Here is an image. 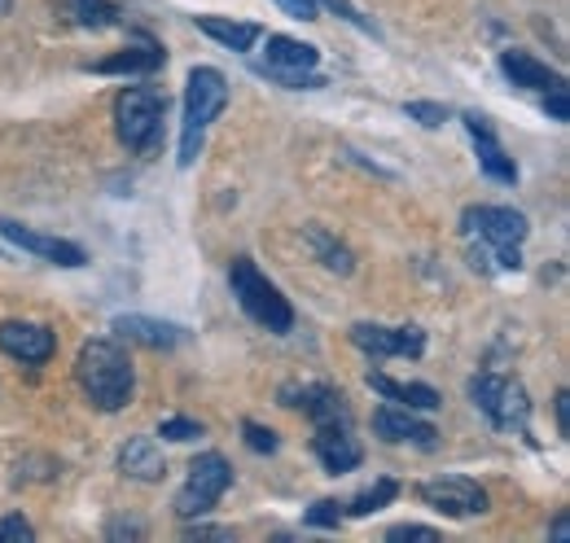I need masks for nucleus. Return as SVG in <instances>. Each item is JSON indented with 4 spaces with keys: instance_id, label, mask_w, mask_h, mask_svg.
<instances>
[{
    "instance_id": "obj_1",
    "label": "nucleus",
    "mask_w": 570,
    "mask_h": 543,
    "mask_svg": "<svg viewBox=\"0 0 570 543\" xmlns=\"http://www.w3.org/2000/svg\"><path fill=\"white\" fill-rule=\"evenodd\" d=\"M75 377H79V391L88 395V404L101 407V412H119V407L132 404L137 373H132V359L119 342H83V351L75 359Z\"/></svg>"
},
{
    "instance_id": "obj_2",
    "label": "nucleus",
    "mask_w": 570,
    "mask_h": 543,
    "mask_svg": "<svg viewBox=\"0 0 570 543\" xmlns=\"http://www.w3.org/2000/svg\"><path fill=\"white\" fill-rule=\"evenodd\" d=\"M228 106V79L215 67H194L189 70V88H185V124H180V167H194L207 128L215 115Z\"/></svg>"
},
{
    "instance_id": "obj_3",
    "label": "nucleus",
    "mask_w": 570,
    "mask_h": 543,
    "mask_svg": "<svg viewBox=\"0 0 570 543\" xmlns=\"http://www.w3.org/2000/svg\"><path fill=\"white\" fill-rule=\"evenodd\" d=\"M228 285H233V298L242 303V312L250 320H259L268 334H289L294 329V307L282 289L255 268V259H233L228 268Z\"/></svg>"
},
{
    "instance_id": "obj_4",
    "label": "nucleus",
    "mask_w": 570,
    "mask_h": 543,
    "mask_svg": "<svg viewBox=\"0 0 570 543\" xmlns=\"http://www.w3.org/2000/svg\"><path fill=\"white\" fill-rule=\"evenodd\" d=\"M115 124H119V140L132 154H149L163 140V124H167V92L163 88H124L115 101Z\"/></svg>"
},
{
    "instance_id": "obj_5",
    "label": "nucleus",
    "mask_w": 570,
    "mask_h": 543,
    "mask_svg": "<svg viewBox=\"0 0 570 543\" xmlns=\"http://www.w3.org/2000/svg\"><path fill=\"white\" fill-rule=\"evenodd\" d=\"M465 233L488 241L492 255H497L500 268L518 272L522 268V241H527V215H518L513 206H470L465 210Z\"/></svg>"
},
{
    "instance_id": "obj_6",
    "label": "nucleus",
    "mask_w": 570,
    "mask_h": 543,
    "mask_svg": "<svg viewBox=\"0 0 570 543\" xmlns=\"http://www.w3.org/2000/svg\"><path fill=\"white\" fill-rule=\"evenodd\" d=\"M228 486H233V465L219 452H203L189 465V482L176 491V517H185V522L207 517L215 504L224 500Z\"/></svg>"
},
{
    "instance_id": "obj_7",
    "label": "nucleus",
    "mask_w": 570,
    "mask_h": 543,
    "mask_svg": "<svg viewBox=\"0 0 570 543\" xmlns=\"http://www.w3.org/2000/svg\"><path fill=\"white\" fill-rule=\"evenodd\" d=\"M470 399L474 407L497 425V430H518L527 434V421H531V404H527V391L509 377H497V373H479L470 382Z\"/></svg>"
},
{
    "instance_id": "obj_8",
    "label": "nucleus",
    "mask_w": 570,
    "mask_h": 543,
    "mask_svg": "<svg viewBox=\"0 0 570 543\" xmlns=\"http://www.w3.org/2000/svg\"><path fill=\"white\" fill-rule=\"evenodd\" d=\"M422 504H430L434 513H448V517H474V513H488V491L470 477H434L417 486Z\"/></svg>"
},
{
    "instance_id": "obj_9",
    "label": "nucleus",
    "mask_w": 570,
    "mask_h": 543,
    "mask_svg": "<svg viewBox=\"0 0 570 543\" xmlns=\"http://www.w3.org/2000/svg\"><path fill=\"white\" fill-rule=\"evenodd\" d=\"M0 237H4L9 246H18V250L36 255V259L58 264V268H83V264H88V255H83L75 241L49 237V233H36V228H27V224H18V219H0Z\"/></svg>"
},
{
    "instance_id": "obj_10",
    "label": "nucleus",
    "mask_w": 570,
    "mask_h": 543,
    "mask_svg": "<svg viewBox=\"0 0 570 543\" xmlns=\"http://www.w3.org/2000/svg\"><path fill=\"white\" fill-rule=\"evenodd\" d=\"M285 407H303L312 416V425H343L352 430V407L334 386H285L282 391Z\"/></svg>"
},
{
    "instance_id": "obj_11",
    "label": "nucleus",
    "mask_w": 570,
    "mask_h": 543,
    "mask_svg": "<svg viewBox=\"0 0 570 543\" xmlns=\"http://www.w3.org/2000/svg\"><path fill=\"white\" fill-rule=\"evenodd\" d=\"M0 351L18 364H49L53 351H58V338H53V329L31 325V320H4L0 325Z\"/></svg>"
},
{
    "instance_id": "obj_12",
    "label": "nucleus",
    "mask_w": 570,
    "mask_h": 543,
    "mask_svg": "<svg viewBox=\"0 0 570 543\" xmlns=\"http://www.w3.org/2000/svg\"><path fill=\"white\" fill-rule=\"evenodd\" d=\"M352 342H356L364 355H422L426 351V334L422 329H386V325H352Z\"/></svg>"
},
{
    "instance_id": "obj_13",
    "label": "nucleus",
    "mask_w": 570,
    "mask_h": 543,
    "mask_svg": "<svg viewBox=\"0 0 570 543\" xmlns=\"http://www.w3.org/2000/svg\"><path fill=\"white\" fill-rule=\"evenodd\" d=\"M373 430L386 443H413V447H426V452L439 443V430L422 416H413L409 407H377L373 412Z\"/></svg>"
},
{
    "instance_id": "obj_14",
    "label": "nucleus",
    "mask_w": 570,
    "mask_h": 543,
    "mask_svg": "<svg viewBox=\"0 0 570 543\" xmlns=\"http://www.w3.org/2000/svg\"><path fill=\"white\" fill-rule=\"evenodd\" d=\"M312 452H316V461L330 474H352L360 461H364V452H360V443L352 438V430H343V425H316Z\"/></svg>"
},
{
    "instance_id": "obj_15",
    "label": "nucleus",
    "mask_w": 570,
    "mask_h": 543,
    "mask_svg": "<svg viewBox=\"0 0 570 543\" xmlns=\"http://www.w3.org/2000/svg\"><path fill=\"white\" fill-rule=\"evenodd\" d=\"M465 128L474 136V145H479V162H483V171L500 180V185H513L518 180V167H513V158L504 154V145L497 140L492 132V124L483 119V115H465Z\"/></svg>"
},
{
    "instance_id": "obj_16",
    "label": "nucleus",
    "mask_w": 570,
    "mask_h": 543,
    "mask_svg": "<svg viewBox=\"0 0 570 543\" xmlns=\"http://www.w3.org/2000/svg\"><path fill=\"white\" fill-rule=\"evenodd\" d=\"M115 334H124L128 342H141L154 351H171L185 342V329L171 325V320H149V316H119L115 320Z\"/></svg>"
},
{
    "instance_id": "obj_17",
    "label": "nucleus",
    "mask_w": 570,
    "mask_h": 543,
    "mask_svg": "<svg viewBox=\"0 0 570 543\" xmlns=\"http://www.w3.org/2000/svg\"><path fill=\"white\" fill-rule=\"evenodd\" d=\"M500 70H504L518 88H535V92H553V88H562V83H567L558 70H549L544 62H535L531 53H518V49L500 53Z\"/></svg>"
},
{
    "instance_id": "obj_18",
    "label": "nucleus",
    "mask_w": 570,
    "mask_h": 543,
    "mask_svg": "<svg viewBox=\"0 0 570 543\" xmlns=\"http://www.w3.org/2000/svg\"><path fill=\"white\" fill-rule=\"evenodd\" d=\"M368 386L382 395V399H391V404H404V407H417V412H434V407H443L439 399V391L434 386H422V382H391L386 373H368Z\"/></svg>"
},
{
    "instance_id": "obj_19",
    "label": "nucleus",
    "mask_w": 570,
    "mask_h": 543,
    "mask_svg": "<svg viewBox=\"0 0 570 543\" xmlns=\"http://www.w3.org/2000/svg\"><path fill=\"white\" fill-rule=\"evenodd\" d=\"M119 470L128 477H137V482H158L167 474V461H163L154 438H128L124 452H119Z\"/></svg>"
},
{
    "instance_id": "obj_20",
    "label": "nucleus",
    "mask_w": 570,
    "mask_h": 543,
    "mask_svg": "<svg viewBox=\"0 0 570 543\" xmlns=\"http://www.w3.org/2000/svg\"><path fill=\"white\" fill-rule=\"evenodd\" d=\"M198 27L219 40L224 49H233V53H250V45L264 36V27L259 22H228V18H198Z\"/></svg>"
},
{
    "instance_id": "obj_21",
    "label": "nucleus",
    "mask_w": 570,
    "mask_h": 543,
    "mask_svg": "<svg viewBox=\"0 0 570 543\" xmlns=\"http://www.w3.org/2000/svg\"><path fill=\"white\" fill-rule=\"evenodd\" d=\"M316 62H321V49H312L303 40H289V36H268V67L316 70Z\"/></svg>"
},
{
    "instance_id": "obj_22",
    "label": "nucleus",
    "mask_w": 570,
    "mask_h": 543,
    "mask_svg": "<svg viewBox=\"0 0 570 543\" xmlns=\"http://www.w3.org/2000/svg\"><path fill=\"white\" fill-rule=\"evenodd\" d=\"M163 62H167V53L158 45H141V49H124V53L97 62V70L101 75H149V70H158Z\"/></svg>"
},
{
    "instance_id": "obj_23",
    "label": "nucleus",
    "mask_w": 570,
    "mask_h": 543,
    "mask_svg": "<svg viewBox=\"0 0 570 543\" xmlns=\"http://www.w3.org/2000/svg\"><path fill=\"white\" fill-rule=\"evenodd\" d=\"M67 13H71L79 27H92V31H106V27H119V9L110 0H62Z\"/></svg>"
},
{
    "instance_id": "obj_24",
    "label": "nucleus",
    "mask_w": 570,
    "mask_h": 543,
    "mask_svg": "<svg viewBox=\"0 0 570 543\" xmlns=\"http://www.w3.org/2000/svg\"><path fill=\"white\" fill-rule=\"evenodd\" d=\"M307 241H312V250L325 259V268L338 272V276H352L356 272V259H352V250L347 246H338L330 233H321V228H307Z\"/></svg>"
},
{
    "instance_id": "obj_25",
    "label": "nucleus",
    "mask_w": 570,
    "mask_h": 543,
    "mask_svg": "<svg viewBox=\"0 0 570 543\" xmlns=\"http://www.w3.org/2000/svg\"><path fill=\"white\" fill-rule=\"evenodd\" d=\"M400 495V482H391V477H382V482H373L368 491H360L356 500L347 504V513L352 517H368V513H377V509H386L391 500Z\"/></svg>"
},
{
    "instance_id": "obj_26",
    "label": "nucleus",
    "mask_w": 570,
    "mask_h": 543,
    "mask_svg": "<svg viewBox=\"0 0 570 543\" xmlns=\"http://www.w3.org/2000/svg\"><path fill=\"white\" fill-rule=\"evenodd\" d=\"M259 75H268V79H277L282 88H325V79L321 75H312V70H282V67H255Z\"/></svg>"
},
{
    "instance_id": "obj_27",
    "label": "nucleus",
    "mask_w": 570,
    "mask_h": 543,
    "mask_svg": "<svg viewBox=\"0 0 570 543\" xmlns=\"http://www.w3.org/2000/svg\"><path fill=\"white\" fill-rule=\"evenodd\" d=\"M158 434H163V438H171V443H194V438H203L207 430H203V421H189V416H167V421L158 425Z\"/></svg>"
},
{
    "instance_id": "obj_28",
    "label": "nucleus",
    "mask_w": 570,
    "mask_h": 543,
    "mask_svg": "<svg viewBox=\"0 0 570 543\" xmlns=\"http://www.w3.org/2000/svg\"><path fill=\"white\" fill-rule=\"evenodd\" d=\"M242 434H246V447H250V452H259V456H273V452L282 447V438H277L268 425H259V421H246V425H242Z\"/></svg>"
},
{
    "instance_id": "obj_29",
    "label": "nucleus",
    "mask_w": 570,
    "mask_h": 543,
    "mask_svg": "<svg viewBox=\"0 0 570 543\" xmlns=\"http://www.w3.org/2000/svg\"><path fill=\"white\" fill-rule=\"evenodd\" d=\"M307 526H343V509L334 504V500H316L312 509H307Z\"/></svg>"
},
{
    "instance_id": "obj_30",
    "label": "nucleus",
    "mask_w": 570,
    "mask_h": 543,
    "mask_svg": "<svg viewBox=\"0 0 570 543\" xmlns=\"http://www.w3.org/2000/svg\"><path fill=\"white\" fill-rule=\"evenodd\" d=\"M409 119H417L422 128H443L448 124V110L434 106V101H409Z\"/></svg>"
},
{
    "instance_id": "obj_31",
    "label": "nucleus",
    "mask_w": 570,
    "mask_h": 543,
    "mask_svg": "<svg viewBox=\"0 0 570 543\" xmlns=\"http://www.w3.org/2000/svg\"><path fill=\"white\" fill-rule=\"evenodd\" d=\"M316 4H325V9H334V13H338V18H347L352 27H360V31H368V36H377V27H373V22H368V18L360 13V9H352L347 0H316Z\"/></svg>"
},
{
    "instance_id": "obj_32",
    "label": "nucleus",
    "mask_w": 570,
    "mask_h": 543,
    "mask_svg": "<svg viewBox=\"0 0 570 543\" xmlns=\"http://www.w3.org/2000/svg\"><path fill=\"white\" fill-rule=\"evenodd\" d=\"M0 540H13V543H31L36 531L27 517H0Z\"/></svg>"
},
{
    "instance_id": "obj_33",
    "label": "nucleus",
    "mask_w": 570,
    "mask_h": 543,
    "mask_svg": "<svg viewBox=\"0 0 570 543\" xmlns=\"http://www.w3.org/2000/svg\"><path fill=\"white\" fill-rule=\"evenodd\" d=\"M544 110H549V119H553V124H567V119H570L567 83H562V88H553V92H544Z\"/></svg>"
},
{
    "instance_id": "obj_34",
    "label": "nucleus",
    "mask_w": 570,
    "mask_h": 543,
    "mask_svg": "<svg viewBox=\"0 0 570 543\" xmlns=\"http://www.w3.org/2000/svg\"><path fill=\"white\" fill-rule=\"evenodd\" d=\"M289 18H303V22H316V13H321V4L316 0H277Z\"/></svg>"
},
{
    "instance_id": "obj_35",
    "label": "nucleus",
    "mask_w": 570,
    "mask_h": 543,
    "mask_svg": "<svg viewBox=\"0 0 570 543\" xmlns=\"http://www.w3.org/2000/svg\"><path fill=\"white\" fill-rule=\"evenodd\" d=\"M439 531H430V526H395V531H386V540L400 543V540H434Z\"/></svg>"
},
{
    "instance_id": "obj_36",
    "label": "nucleus",
    "mask_w": 570,
    "mask_h": 543,
    "mask_svg": "<svg viewBox=\"0 0 570 543\" xmlns=\"http://www.w3.org/2000/svg\"><path fill=\"white\" fill-rule=\"evenodd\" d=\"M553 412H558V434H562V438H570V395H567V391H558Z\"/></svg>"
},
{
    "instance_id": "obj_37",
    "label": "nucleus",
    "mask_w": 570,
    "mask_h": 543,
    "mask_svg": "<svg viewBox=\"0 0 570 543\" xmlns=\"http://www.w3.org/2000/svg\"><path fill=\"white\" fill-rule=\"evenodd\" d=\"M185 540H233V531H224V526H189Z\"/></svg>"
},
{
    "instance_id": "obj_38",
    "label": "nucleus",
    "mask_w": 570,
    "mask_h": 543,
    "mask_svg": "<svg viewBox=\"0 0 570 543\" xmlns=\"http://www.w3.org/2000/svg\"><path fill=\"white\" fill-rule=\"evenodd\" d=\"M567 531H570V522H567V517H558V522H553V540H562Z\"/></svg>"
},
{
    "instance_id": "obj_39",
    "label": "nucleus",
    "mask_w": 570,
    "mask_h": 543,
    "mask_svg": "<svg viewBox=\"0 0 570 543\" xmlns=\"http://www.w3.org/2000/svg\"><path fill=\"white\" fill-rule=\"evenodd\" d=\"M9 9H13V0H0V18H4V13H9Z\"/></svg>"
}]
</instances>
